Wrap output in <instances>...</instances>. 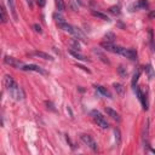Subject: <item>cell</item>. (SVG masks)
<instances>
[{
  "instance_id": "obj_27",
  "label": "cell",
  "mask_w": 155,
  "mask_h": 155,
  "mask_svg": "<svg viewBox=\"0 0 155 155\" xmlns=\"http://www.w3.org/2000/svg\"><path fill=\"white\" fill-rule=\"evenodd\" d=\"M72 46L74 47L76 51H79V50H80V45H79V43H78V39H74V40H73V41H72Z\"/></svg>"
},
{
  "instance_id": "obj_30",
  "label": "cell",
  "mask_w": 155,
  "mask_h": 155,
  "mask_svg": "<svg viewBox=\"0 0 155 155\" xmlns=\"http://www.w3.org/2000/svg\"><path fill=\"white\" fill-rule=\"evenodd\" d=\"M26 1H27V4H28V6L32 9V7H33V0H26Z\"/></svg>"
},
{
  "instance_id": "obj_31",
  "label": "cell",
  "mask_w": 155,
  "mask_h": 155,
  "mask_svg": "<svg viewBox=\"0 0 155 155\" xmlns=\"http://www.w3.org/2000/svg\"><path fill=\"white\" fill-rule=\"evenodd\" d=\"M150 17H155V11H153L152 13H150V15H149Z\"/></svg>"
},
{
  "instance_id": "obj_14",
  "label": "cell",
  "mask_w": 155,
  "mask_h": 155,
  "mask_svg": "<svg viewBox=\"0 0 155 155\" xmlns=\"http://www.w3.org/2000/svg\"><path fill=\"white\" fill-rule=\"evenodd\" d=\"M69 53H70L74 58H76L78 61H85V62L87 61V58H86L85 56H83V55H81L80 52H78V51H75V50H73V49L69 50Z\"/></svg>"
},
{
  "instance_id": "obj_12",
  "label": "cell",
  "mask_w": 155,
  "mask_h": 155,
  "mask_svg": "<svg viewBox=\"0 0 155 155\" xmlns=\"http://www.w3.org/2000/svg\"><path fill=\"white\" fill-rule=\"evenodd\" d=\"M32 56H35V57H40V58H44V60H49V61H53V58L50 56V55L47 53H45L43 51H34V52H32L30 53Z\"/></svg>"
},
{
  "instance_id": "obj_10",
  "label": "cell",
  "mask_w": 155,
  "mask_h": 155,
  "mask_svg": "<svg viewBox=\"0 0 155 155\" xmlns=\"http://www.w3.org/2000/svg\"><path fill=\"white\" fill-rule=\"evenodd\" d=\"M106 113L112 118V119L116 120L118 122L121 121V118H120V115H119V113H116L115 110H114V109H112V108H107V107H106Z\"/></svg>"
},
{
  "instance_id": "obj_22",
  "label": "cell",
  "mask_w": 155,
  "mask_h": 155,
  "mask_svg": "<svg viewBox=\"0 0 155 155\" xmlns=\"http://www.w3.org/2000/svg\"><path fill=\"white\" fill-rule=\"evenodd\" d=\"M0 12H1V21H3V23H6L7 20H9V17H7V13H6L5 7L1 6V9H0Z\"/></svg>"
},
{
  "instance_id": "obj_25",
  "label": "cell",
  "mask_w": 155,
  "mask_h": 155,
  "mask_svg": "<svg viewBox=\"0 0 155 155\" xmlns=\"http://www.w3.org/2000/svg\"><path fill=\"white\" fill-rule=\"evenodd\" d=\"M109 12L113 13V15H120L121 11H120V7L119 6H112V7H109Z\"/></svg>"
},
{
  "instance_id": "obj_17",
  "label": "cell",
  "mask_w": 155,
  "mask_h": 155,
  "mask_svg": "<svg viewBox=\"0 0 155 155\" xmlns=\"http://www.w3.org/2000/svg\"><path fill=\"white\" fill-rule=\"evenodd\" d=\"M91 13H92V16H95V17H97V18H101V20H103V21H110L109 20V17L107 16V15H104L103 12H99V11H96V10H92L91 11Z\"/></svg>"
},
{
  "instance_id": "obj_26",
  "label": "cell",
  "mask_w": 155,
  "mask_h": 155,
  "mask_svg": "<svg viewBox=\"0 0 155 155\" xmlns=\"http://www.w3.org/2000/svg\"><path fill=\"white\" fill-rule=\"evenodd\" d=\"M149 40H150V45H152V50L155 51V46H154V38H153V30L149 29Z\"/></svg>"
},
{
  "instance_id": "obj_3",
  "label": "cell",
  "mask_w": 155,
  "mask_h": 155,
  "mask_svg": "<svg viewBox=\"0 0 155 155\" xmlns=\"http://www.w3.org/2000/svg\"><path fill=\"white\" fill-rule=\"evenodd\" d=\"M91 116H92V119L95 120V122L99 127H102V129H108V127H109V124H108V121L106 120V118H104L98 110H92V112H91Z\"/></svg>"
},
{
  "instance_id": "obj_23",
  "label": "cell",
  "mask_w": 155,
  "mask_h": 155,
  "mask_svg": "<svg viewBox=\"0 0 155 155\" xmlns=\"http://www.w3.org/2000/svg\"><path fill=\"white\" fill-rule=\"evenodd\" d=\"M114 135H115L116 145H119V144L121 143V135H120V130H119V129H114Z\"/></svg>"
},
{
  "instance_id": "obj_32",
  "label": "cell",
  "mask_w": 155,
  "mask_h": 155,
  "mask_svg": "<svg viewBox=\"0 0 155 155\" xmlns=\"http://www.w3.org/2000/svg\"><path fill=\"white\" fill-rule=\"evenodd\" d=\"M75 1H76L78 4H79V5H83V3H81V0H75Z\"/></svg>"
},
{
  "instance_id": "obj_11",
  "label": "cell",
  "mask_w": 155,
  "mask_h": 155,
  "mask_svg": "<svg viewBox=\"0 0 155 155\" xmlns=\"http://www.w3.org/2000/svg\"><path fill=\"white\" fill-rule=\"evenodd\" d=\"M147 6H148L147 0H138L137 3L131 6V11H135V10H137V9H145Z\"/></svg>"
},
{
  "instance_id": "obj_24",
  "label": "cell",
  "mask_w": 155,
  "mask_h": 155,
  "mask_svg": "<svg viewBox=\"0 0 155 155\" xmlns=\"http://www.w3.org/2000/svg\"><path fill=\"white\" fill-rule=\"evenodd\" d=\"M118 72H119V74L121 78H126L127 76V70L126 68L124 66H119V68H118Z\"/></svg>"
},
{
  "instance_id": "obj_13",
  "label": "cell",
  "mask_w": 155,
  "mask_h": 155,
  "mask_svg": "<svg viewBox=\"0 0 155 155\" xmlns=\"http://www.w3.org/2000/svg\"><path fill=\"white\" fill-rule=\"evenodd\" d=\"M95 87H96V90H97L101 95L106 96V97H108V98H112V93L109 92V90H107L106 87H103V86H101V85H96Z\"/></svg>"
},
{
  "instance_id": "obj_15",
  "label": "cell",
  "mask_w": 155,
  "mask_h": 155,
  "mask_svg": "<svg viewBox=\"0 0 155 155\" xmlns=\"http://www.w3.org/2000/svg\"><path fill=\"white\" fill-rule=\"evenodd\" d=\"M7 5H9V7H10V11L12 13L13 20L17 21L18 17H17V12H16V7H15V3H13V0H7Z\"/></svg>"
},
{
  "instance_id": "obj_18",
  "label": "cell",
  "mask_w": 155,
  "mask_h": 155,
  "mask_svg": "<svg viewBox=\"0 0 155 155\" xmlns=\"http://www.w3.org/2000/svg\"><path fill=\"white\" fill-rule=\"evenodd\" d=\"M114 89H115V91L118 92V95L119 96H124L125 93V87H124V85H121L119 83H114Z\"/></svg>"
},
{
  "instance_id": "obj_6",
  "label": "cell",
  "mask_w": 155,
  "mask_h": 155,
  "mask_svg": "<svg viewBox=\"0 0 155 155\" xmlns=\"http://www.w3.org/2000/svg\"><path fill=\"white\" fill-rule=\"evenodd\" d=\"M120 55H121V56H124V57H126V58H129V60H131V61L137 60V52H136V50H133V49L122 47Z\"/></svg>"
},
{
  "instance_id": "obj_7",
  "label": "cell",
  "mask_w": 155,
  "mask_h": 155,
  "mask_svg": "<svg viewBox=\"0 0 155 155\" xmlns=\"http://www.w3.org/2000/svg\"><path fill=\"white\" fill-rule=\"evenodd\" d=\"M135 91H136V95H137L138 99L141 101V103H142L143 109H144V110H148V99H147V96H145L142 91H141V89L137 87V86L135 87Z\"/></svg>"
},
{
  "instance_id": "obj_4",
  "label": "cell",
  "mask_w": 155,
  "mask_h": 155,
  "mask_svg": "<svg viewBox=\"0 0 155 155\" xmlns=\"http://www.w3.org/2000/svg\"><path fill=\"white\" fill-rule=\"evenodd\" d=\"M80 138H81V141L87 145L89 148H91L93 150V152H96V150L98 149V145H97V143H96V141L91 137V136H89V135H81L80 136Z\"/></svg>"
},
{
  "instance_id": "obj_28",
  "label": "cell",
  "mask_w": 155,
  "mask_h": 155,
  "mask_svg": "<svg viewBox=\"0 0 155 155\" xmlns=\"http://www.w3.org/2000/svg\"><path fill=\"white\" fill-rule=\"evenodd\" d=\"M36 4L40 6V7H44L45 6V4H46V0H35Z\"/></svg>"
},
{
  "instance_id": "obj_16",
  "label": "cell",
  "mask_w": 155,
  "mask_h": 155,
  "mask_svg": "<svg viewBox=\"0 0 155 155\" xmlns=\"http://www.w3.org/2000/svg\"><path fill=\"white\" fill-rule=\"evenodd\" d=\"M144 72H145V74H147V76L149 78L150 80L154 79V76H155V72H154V68L150 66V64H147L144 67Z\"/></svg>"
},
{
  "instance_id": "obj_20",
  "label": "cell",
  "mask_w": 155,
  "mask_h": 155,
  "mask_svg": "<svg viewBox=\"0 0 155 155\" xmlns=\"http://www.w3.org/2000/svg\"><path fill=\"white\" fill-rule=\"evenodd\" d=\"M116 39V36L114 33H112V32H109V33H107L106 35H104V41H108V43H114Z\"/></svg>"
},
{
  "instance_id": "obj_2",
  "label": "cell",
  "mask_w": 155,
  "mask_h": 155,
  "mask_svg": "<svg viewBox=\"0 0 155 155\" xmlns=\"http://www.w3.org/2000/svg\"><path fill=\"white\" fill-rule=\"evenodd\" d=\"M58 27H60L61 29H63L64 32H68V33H70L72 35H74L76 39H80V40H83V41H86V40H85V35L81 33L80 29L75 28V27H73L72 24L67 23V22H63V23H61Z\"/></svg>"
},
{
  "instance_id": "obj_1",
  "label": "cell",
  "mask_w": 155,
  "mask_h": 155,
  "mask_svg": "<svg viewBox=\"0 0 155 155\" xmlns=\"http://www.w3.org/2000/svg\"><path fill=\"white\" fill-rule=\"evenodd\" d=\"M4 85H5L9 93H10V96L15 101H22V99L24 98L23 90H22L21 86L12 79L11 75H5V78H4Z\"/></svg>"
},
{
  "instance_id": "obj_5",
  "label": "cell",
  "mask_w": 155,
  "mask_h": 155,
  "mask_svg": "<svg viewBox=\"0 0 155 155\" xmlns=\"http://www.w3.org/2000/svg\"><path fill=\"white\" fill-rule=\"evenodd\" d=\"M101 46H102L104 50L109 51V52L118 53V55H120V53H121V50H122L121 46H115V45H114L113 43H108V41H102V43H101Z\"/></svg>"
},
{
  "instance_id": "obj_9",
  "label": "cell",
  "mask_w": 155,
  "mask_h": 155,
  "mask_svg": "<svg viewBox=\"0 0 155 155\" xmlns=\"http://www.w3.org/2000/svg\"><path fill=\"white\" fill-rule=\"evenodd\" d=\"M22 70H27V72H36V73H40V74H44L46 75L47 72L44 70L43 68H40L39 66L36 64H24L23 67H22Z\"/></svg>"
},
{
  "instance_id": "obj_19",
  "label": "cell",
  "mask_w": 155,
  "mask_h": 155,
  "mask_svg": "<svg viewBox=\"0 0 155 155\" xmlns=\"http://www.w3.org/2000/svg\"><path fill=\"white\" fill-rule=\"evenodd\" d=\"M139 76H141V69H137V70L135 72L133 78H132V80H131V85H132V87H133V89L136 87V84H137Z\"/></svg>"
},
{
  "instance_id": "obj_29",
  "label": "cell",
  "mask_w": 155,
  "mask_h": 155,
  "mask_svg": "<svg viewBox=\"0 0 155 155\" xmlns=\"http://www.w3.org/2000/svg\"><path fill=\"white\" fill-rule=\"evenodd\" d=\"M33 28H34V30L36 32V33H41V32H43V30H41V27H40L39 24H34Z\"/></svg>"
},
{
  "instance_id": "obj_8",
  "label": "cell",
  "mask_w": 155,
  "mask_h": 155,
  "mask_svg": "<svg viewBox=\"0 0 155 155\" xmlns=\"http://www.w3.org/2000/svg\"><path fill=\"white\" fill-rule=\"evenodd\" d=\"M4 62H5L6 64H9V66L13 67V68H20V69H22V67L24 66L21 61H18V60H16V58L10 57V56H5V58H4Z\"/></svg>"
},
{
  "instance_id": "obj_21",
  "label": "cell",
  "mask_w": 155,
  "mask_h": 155,
  "mask_svg": "<svg viewBox=\"0 0 155 155\" xmlns=\"http://www.w3.org/2000/svg\"><path fill=\"white\" fill-rule=\"evenodd\" d=\"M56 6H57V10L60 12H63L66 10V4H64V0H56Z\"/></svg>"
}]
</instances>
